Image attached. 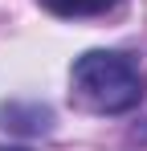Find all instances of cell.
I'll return each instance as SVG.
<instances>
[{
  "instance_id": "7a4b0ae2",
  "label": "cell",
  "mask_w": 147,
  "mask_h": 151,
  "mask_svg": "<svg viewBox=\"0 0 147 151\" xmlns=\"http://www.w3.org/2000/svg\"><path fill=\"white\" fill-rule=\"evenodd\" d=\"M53 17H102L110 12L119 0H41Z\"/></svg>"
},
{
  "instance_id": "3957f363",
  "label": "cell",
  "mask_w": 147,
  "mask_h": 151,
  "mask_svg": "<svg viewBox=\"0 0 147 151\" xmlns=\"http://www.w3.org/2000/svg\"><path fill=\"white\" fill-rule=\"evenodd\" d=\"M0 151H29V147H12V143H8V147H0Z\"/></svg>"
},
{
  "instance_id": "6da1fadb",
  "label": "cell",
  "mask_w": 147,
  "mask_h": 151,
  "mask_svg": "<svg viewBox=\"0 0 147 151\" xmlns=\"http://www.w3.org/2000/svg\"><path fill=\"white\" fill-rule=\"evenodd\" d=\"M70 86H74V98L94 114H127L147 94L143 70L127 53H115V49L82 53L70 70Z\"/></svg>"
}]
</instances>
